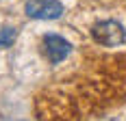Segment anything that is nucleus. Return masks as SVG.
<instances>
[{
	"label": "nucleus",
	"instance_id": "obj_2",
	"mask_svg": "<svg viewBox=\"0 0 126 121\" xmlns=\"http://www.w3.org/2000/svg\"><path fill=\"white\" fill-rule=\"evenodd\" d=\"M24 11L31 20H59L63 15V4L59 0H26Z\"/></svg>",
	"mask_w": 126,
	"mask_h": 121
},
{
	"label": "nucleus",
	"instance_id": "obj_3",
	"mask_svg": "<svg viewBox=\"0 0 126 121\" xmlns=\"http://www.w3.org/2000/svg\"><path fill=\"white\" fill-rule=\"evenodd\" d=\"M41 48H44V54H46V59L50 60V63H61V60L67 59L70 52H72L70 41L63 39L61 35H54V33L44 35V39H41Z\"/></svg>",
	"mask_w": 126,
	"mask_h": 121
},
{
	"label": "nucleus",
	"instance_id": "obj_1",
	"mask_svg": "<svg viewBox=\"0 0 126 121\" xmlns=\"http://www.w3.org/2000/svg\"><path fill=\"white\" fill-rule=\"evenodd\" d=\"M89 33H91V39L104 48H115V46H122L126 41L124 26L115 20H100L91 26Z\"/></svg>",
	"mask_w": 126,
	"mask_h": 121
},
{
	"label": "nucleus",
	"instance_id": "obj_4",
	"mask_svg": "<svg viewBox=\"0 0 126 121\" xmlns=\"http://www.w3.org/2000/svg\"><path fill=\"white\" fill-rule=\"evenodd\" d=\"M15 39H17V30L13 26H2L0 28V50L11 48L15 43Z\"/></svg>",
	"mask_w": 126,
	"mask_h": 121
}]
</instances>
